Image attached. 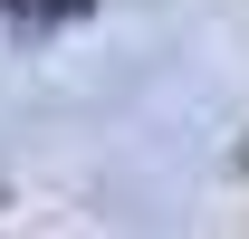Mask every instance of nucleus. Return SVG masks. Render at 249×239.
<instances>
[{"label": "nucleus", "mask_w": 249, "mask_h": 239, "mask_svg": "<svg viewBox=\"0 0 249 239\" xmlns=\"http://www.w3.org/2000/svg\"><path fill=\"white\" fill-rule=\"evenodd\" d=\"M0 10H10V29H67V19H87V10H96V0H0Z\"/></svg>", "instance_id": "obj_1"}]
</instances>
